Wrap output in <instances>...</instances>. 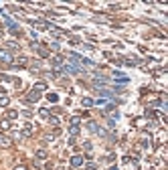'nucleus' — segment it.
Masks as SVG:
<instances>
[{
  "label": "nucleus",
  "mask_w": 168,
  "mask_h": 170,
  "mask_svg": "<svg viewBox=\"0 0 168 170\" xmlns=\"http://www.w3.org/2000/svg\"><path fill=\"white\" fill-rule=\"evenodd\" d=\"M81 71L83 69L77 63H65L63 65V73H69V75H77V73H81Z\"/></svg>",
  "instance_id": "1"
},
{
  "label": "nucleus",
  "mask_w": 168,
  "mask_h": 170,
  "mask_svg": "<svg viewBox=\"0 0 168 170\" xmlns=\"http://www.w3.org/2000/svg\"><path fill=\"white\" fill-rule=\"evenodd\" d=\"M12 55L6 51V49H0V63H4V65H12Z\"/></svg>",
  "instance_id": "2"
},
{
  "label": "nucleus",
  "mask_w": 168,
  "mask_h": 170,
  "mask_svg": "<svg viewBox=\"0 0 168 170\" xmlns=\"http://www.w3.org/2000/svg\"><path fill=\"white\" fill-rule=\"evenodd\" d=\"M33 132H34L33 124H29V121H26V126H24V130L18 134V138H29V136H33Z\"/></svg>",
  "instance_id": "3"
},
{
  "label": "nucleus",
  "mask_w": 168,
  "mask_h": 170,
  "mask_svg": "<svg viewBox=\"0 0 168 170\" xmlns=\"http://www.w3.org/2000/svg\"><path fill=\"white\" fill-rule=\"evenodd\" d=\"M30 47H33L34 51H37V53L41 55V57H49V51H47V49H45V47H41V45H38V43H34V41H33V43H30Z\"/></svg>",
  "instance_id": "4"
},
{
  "label": "nucleus",
  "mask_w": 168,
  "mask_h": 170,
  "mask_svg": "<svg viewBox=\"0 0 168 170\" xmlns=\"http://www.w3.org/2000/svg\"><path fill=\"white\" fill-rule=\"evenodd\" d=\"M81 164H83V156L77 154V156H73V158H71V166H73V168H79Z\"/></svg>",
  "instance_id": "5"
},
{
  "label": "nucleus",
  "mask_w": 168,
  "mask_h": 170,
  "mask_svg": "<svg viewBox=\"0 0 168 170\" xmlns=\"http://www.w3.org/2000/svg\"><path fill=\"white\" fill-rule=\"evenodd\" d=\"M87 130L91 132V134H97V132H99V126H97L95 121H87Z\"/></svg>",
  "instance_id": "6"
},
{
  "label": "nucleus",
  "mask_w": 168,
  "mask_h": 170,
  "mask_svg": "<svg viewBox=\"0 0 168 170\" xmlns=\"http://www.w3.org/2000/svg\"><path fill=\"white\" fill-rule=\"evenodd\" d=\"M81 105H85V107H91V105H95V101H93L91 97H83V99H81Z\"/></svg>",
  "instance_id": "7"
},
{
  "label": "nucleus",
  "mask_w": 168,
  "mask_h": 170,
  "mask_svg": "<svg viewBox=\"0 0 168 170\" xmlns=\"http://www.w3.org/2000/svg\"><path fill=\"white\" fill-rule=\"evenodd\" d=\"M26 99H29V101H38V99H41V93H37V91H30Z\"/></svg>",
  "instance_id": "8"
},
{
  "label": "nucleus",
  "mask_w": 168,
  "mask_h": 170,
  "mask_svg": "<svg viewBox=\"0 0 168 170\" xmlns=\"http://www.w3.org/2000/svg\"><path fill=\"white\" fill-rule=\"evenodd\" d=\"M16 117H18V112H16V109H8V112H6V120H16Z\"/></svg>",
  "instance_id": "9"
},
{
  "label": "nucleus",
  "mask_w": 168,
  "mask_h": 170,
  "mask_svg": "<svg viewBox=\"0 0 168 170\" xmlns=\"http://www.w3.org/2000/svg\"><path fill=\"white\" fill-rule=\"evenodd\" d=\"M38 116H41V117H45V120H49V116H51V112H49L47 107H41V109H38Z\"/></svg>",
  "instance_id": "10"
},
{
  "label": "nucleus",
  "mask_w": 168,
  "mask_h": 170,
  "mask_svg": "<svg viewBox=\"0 0 168 170\" xmlns=\"http://www.w3.org/2000/svg\"><path fill=\"white\" fill-rule=\"evenodd\" d=\"M45 89H47V85H45V83H37V85L33 87V91H37V93H43Z\"/></svg>",
  "instance_id": "11"
},
{
  "label": "nucleus",
  "mask_w": 168,
  "mask_h": 170,
  "mask_svg": "<svg viewBox=\"0 0 168 170\" xmlns=\"http://www.w3.org/2000/svg\"><path fill=\"white\" fill-rule=\"evenodd\" d=\"M26 63H29V61H26L24 57H18V59H14V61H12V65H20V67H24Z\"/></svg>",
  "instance_id": "12"
},
{
  "label": "nucleus",
  "mask_w": 168,
  "mask_h": 170,
  "mask_svg": "<svg viewBox=\"0 0 168 170\" xmlns=\"http://www.w3.org/2000/svg\"><path fill=\"white\" fill-rule=\"evenodd\" d=\"M10 128H12V124H10L8 120H2V121H0V130H10Z\"/></svg>",
  "instance_id": "13"
},
{
  "label": "nucleus",
  "mask_w": 168,
  "mask_h": 170,
  "mask_svg": "<svg viewBox=\"0 0 168 170\" xmlns=\"http://www.w3.org/2000/svg\"><path fill=\"white\" fill-rule=\"evenodd\" d=\"M103 109H106V112H114L115 109V101H107L106 105H103Z\"/></svg>",
  "instance_id": "14"
},
{
  "label": "nucleus",
  "mask_w": 168,
  "mask_h": 170,
  "mask_svg": "<svg viewBox=\"0 0 168 170\" xmlns=\"http://www.w3.org/2000/svg\"><path fill=\"white\" fill-rule=\"evenodd\" d=\"M47 99H49L51 103H57V101H59V95H57V93H49Z\"/></svg>",
  "instance_id": "15"
},
{
  "label": "nucleus",
  "mask_w": 168,
  "mask_h": 170,
  "mask_svg": "<svg viewBox=\"0 0 168 170\" xmlns=\"http://www.w3.org/2000/svg\"><path fill=\"white\" fill-rule=\"evenodd\" d=\"M8 49H10V51H18V45H16V43H12V41H10V43H6V51H8Z\"/></svg>",
  "instance_id": "16"
},
{
  "label": "nucleus",
  "mask_w": 168,
  "mask_h": 170,
  "mask_svg": "<svg viewBox=\"0 0 168 170\" xmlns=\"http://www.w3.org/2000/svg\"><path fill=\"white\" fill-rule=\"evenodd\" d=\"M69 134H71V136H77V134H79V126H69Z\"/></svg>",
  "instance_id": "17"
},
{
  "label": "nucleus",
  "mask_w": 168,
  "mask_h": 170,
  "mask_svg": "<svg viewBox=\"0 0 168 170\" xmlns=\"http://www.w3.org/2000/svg\"><path fill=\"white\" fill-rule=\"evenodd\" d=\"M8 97H6V95H2V97H0V107H6V105H8Z\"/></svg>",
  "instance_id": "18"
},
{
  "label": "nucleus",
  "mask_w": 168,
  "mask_h": 170,
  "mask_svg": "<svg viewBox=\"0 0 168 170\" xmlns=\"http://www.w3.org/2000/svg\"><path fill=\"white\" fill-rule=\"evenodd\" d=\"M45 158H47V152H45V150H38L37 152V160H45Z\"/></svg>",
  "instance_id": "19"
},
{
  "label": "nucleus",
  "mask_w": 168,
  "mask_h": 170,
  "mask_svg": "<svg viewBox=\"0 0 168 170\" xmlns=\"http://www.w3.org/2000/svg\"><path fill=\"white\" fill-rule=\"evenodd\" d=\"M0 146H10V140H8V138H4L2 134H0Z\"/></svg>",
  "instance_id": "20"
},
{
  "label": "nucleus",
  "mask_w": 168,
  "mask_h": 170,
  "mask_svg": "<svg viewBox=\"0 0 168 170\" xmlns=\"http://www.w3.org/2000/svg\"><path fill=\"white\" fill-rule=\"evenodd\" d=\"M79 121H81V120H79V117H71V121H69V124H71V126H79Z\"/></svg>",
  "instance_id": "21"
},
{
  "label": "nucleus",
  "mask_w": 168,
  "mask_h": 170,
  "mask_svg": "<svg viewBox=\"0 0 168 170\" xmlns=\"http://www.w3.org/2000/svg\"><path fill=\"white\" fill-rule=\"evenodd\" d=\"M49 121H51L53 126H57V124H59V117H55V116H49Z\"/></svg>",
  "instance_id": "22"
},
{
  "label": "nucleus",
  "mask_w": 168,
  "mask_h": 170,
  "mask_svg": "<svg viewBox=\"0 0 168 170\" xmlns=\"http://www.w3.org/2000/svg\"><path fill=\"white\" fill-rule=\"evenodd\" d=\"M51 49H53V51H59V49H61V45H59V43H51Z\"/></svg>",
  "instance_id": "23"
},
{
  "label": "nucleus",
  "mask_w": 168,
  "mask_h": 170,
  "mask_svg": "<svg viewBox=\"0 0 168 170\" xmlns=\"http://www.w3.org/2000/svg\"><path fill=\"white\" fill-rule=\"evenodd\" d=\"M146 116H148V117H154V116H156V112H152V109H146Z\"/></svg>",
  "instance_id": "24"
},
{
  "label": "nucleus",
  "mask_w": 168,
  "mask_h": 170,
  "mask_svg": "<svg viewBox=\"0 0 168 170\" xmlns=\"http://www.w3.org/2000/svg\"><path fill=\"white\" fill-rule=\"evenodd\" d=\"M14 170H26V166H16Z\"/></svg>",
  "instance_id": "25"
},
{
  "label": "nucleus",
  "mask_w": 168,
  "mask_h": 170,
  "mask_svg": "<svg viewBox=\"0 0 168 170\" xmlns=\"http://www.w3.org/2000/svg\"><path fill=\"white\" fill-rule=\"evenodd\" d=\"M111 170H118V168H111Z\"/></svg>",
  "instance_id": "26"
}]
</instances>
